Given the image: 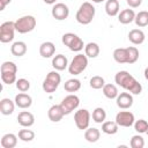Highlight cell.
I'll use <instances>...</instances> for the list:
<instances>
[{
  "label": "cell",
  "instance_id": "74e56055",
  "mask_svg": "<svg viewBox=\"0 0 148 148\" xmlns=\"http://www.w3.org/2000/svg\"><path fill=\"white\" fill-rule=\"evenodd\" d=\"M16 88L20 91L25 92V91H28L30 89V82L27 79H23V77L22 79H18V80H16Z\"/></svg>",
  "mask_w": 148,
  "mask_h": 148
},
{
  "label": "cell",
  "instance_id": "f6af8a7d",
  "mask_svg": "<svg viewBox=\"0 0 148 148\" xmlns=\"http://www.w3.org/2000/svg\"><path fill=\"white\" fill-rule=\"evenodd\" d=\"M146 134H147V135H148V128H147V131H146Z\"/></svg>",
  "mask_w": 148,
  "mask_h": 148
},
{
  "label": "cell",
  "instance_id": "d6986e66",
  "mask_svg": "<svg viewBox=\"0 0 148 148\" xmlns=\"http://www.w3.org/2000/svg\"><path fill=\"white\" fill-rule=\"evenodd\" d=\"M52 66L56 71H64L68 67V60L64 54H57L52 58Z\"/></svg>",
  "mask_w": 148,
  "mask_h": 148
},
{
  "label": "cell",
  "instance_id": "8d00e7d4",
  "mask_svg": "<svg viewBox=\"0 0 148 148\" xmlns=\"http://www.w3.org/2000/svg\"><path fill=\"white\" fill-rule=\"evenodd\" d=\"M148 128V123L147 120L145 119H139V120H135L134 121V130L138 132V133H146Z\"/></svg>",
  "mask_w": 148,
  "mask_h": 148
},
{
  "label": "cell",
  "instance_id": "4fadbf2b",
  "mask_svg": "<svg viewBox=\"0 0 148 148\" xmlns=\"http://www.w3.org/2000/svg\"><path fill=\"white\" fill-rule=\"evenodd\" d=\"M15 104L18 106V108H21V109H28V108H30L31 106V104H32V98H31V96L30 95H28V94H25V92H20V94H17L16 96H15Z\"/></svg>",
  "mask_w": 148,
  "mask_h": 148
},
{
  "label": "cell",
  "instance_id": "ba28073f",
  "mask_svg": "<svg viewBox=\"0 0 148 148\" xmlns=\"http://www.w3.org/2000/svg\"><path fill=\"white\" fill-rule=\"evenodd\" d=\"M80 105V98L74 95V94H71V95H67L60 103V108L61 110L64 111L65 116L66 114H69L72 113L74 110L77 109V106Z\"/></svg>",
  "mask_w": 148,
  "mask_h": 148
},
{
  "label": "cell",
  "instance_id": "7402d4cb",
  "mask_svg": "<svg viewBox=\"0 0 148 148\" xmlns=\"http://www.w3.org/2000/svg\"><path fill=\"white\" fill-rule=\"evenodd\" d=\"M10 52L15 57H22L27 53V44L24 42H21V40L15 42L10 46Z\"/></svg>",
  "mask_w": 148,
  "mask_h": 148
},
{
  "label": "cell",
  "instance_id": "d4e9b609",
  "mask_svg": "<svg viewBox=\"0 0 148 148\" xmlns=\"http://www.w3.org/2000/svg\"><path fill=\"white\" fill-rule=\"evenodd\" d=\"M103 94H104V96L106 98L113 99V98H117V96H118L119 92H118V89H117V87L114 84H112V83H105L104 87H103Z\"/></svg>",
  "mask_w": 148,
  "mask_h": 148
},
{
  "label": "cell",
  "instance_id": "5b68a950",
  "mask_svg": "<svg viewBox=\"0 0 148 148\" xmlns=\"http://www.w3.org/2000/svg\"><path fill=\"white\" fill-rule=\"evenodd\" d=\"M61 81V76L57 71H52L50 72L46 77L43 81V90L46 94H52L57 90V88L59 87V83Z\"/></svg>",
  "mask_w": 148,
  "mask_h": 148
},
{
  "label": "cell",
  "instance_id": "5bb4252c",
  "mask_svg": "<svg viewBox=\"0 0 148 148\" xmlns=\"http://www.w3.org/2000/svg\"><path fill=\"white\" fill-rule=\"evenodd\" d=\"M17 123L23 127H30L35 123V117L29 111H22L17 116Z\"/></svg>",
  "mask_w": 148,
  "mask_h": 148
},
{
  "label": "cell",
  "instance_id": "f35d334b",
  "mask_svg": "<svg viewBox=\"0 0 148 148\" xmlns=\"http://www.w3.org/2000/svg\"><path fill=\"white\" fill-rule=\"evenodd\" d=\"M1 72H12V73H16L17 72V66L15 65V62L13 61H5L1 65Z\"/></svg>",
  "mask_w": 148,
  "mask_h": 148
},
{
  "label": "cell",
  "instance_id": "b9f144b4",
  "mask_svg": "<svg viewBox=\"0 0 148 148\" xmlns=\"http://www.w3.org/2000/svg\"><path fill=\"white\" fill-rule=\"evenodd\" d=\"M43 1H44L45 3H47V5H54L57 0H43Z\"/></svg>",
  "mask_w": 148,
  "mask_h": 148
},
{
  "label": "cell",
  "instance_id": "e575fe53",
  "mask_svg": "<svg viewBox=\"0 0 148 148\" xmlns=\"http://www.w3.org/2000/svg\"><path fill=\"white\" fill-rule=\"evenodd\" d=\"M1 80L3 83L6 84H12L14 82H16V73H12V72H1Z\"/></svg>",
  "mask_w": 148,
  "mask_h": 148
},
{
  "label": "cell",
  "instance_id": "7a4b0ae2",
  "mask_svg": "<svg viewBox=\"0 0 148 148\" xmlns=\"http://www.w3.org/2000/svg\"><path fill=\"white\" fill-rule=\"evenodd\" d=\"M94 16H95V7L92 6V3L86 1L80 6L79 10L76 12L75 18L80 24L87 25V24L91 23Z\"/></svg>",
  "mask_w": 148,
  "mask_h": 148
},
{
  "label": "cell",
  "instance_id": "ee69618b",
  "mask_svg": "<svg viewBox=\"0 0 148 148\" xmlns=\"http://www.w3.org/2000/svg\"><path fill=\"white\" fill-rule=\"evenodd\" d=\"M92 2H95V3H101V2H103V1H105V0H91Z\"/></svg>",
  "mask_w": 148,
  "mask_h": 148
},
{
  "label": "cell",
  "instance_id": "8fae6325",
  "mask_svg": "<svg viewBox=\"0 0 148 148\" xmlns=\"http://www.w3.org/2000/svg\"><path fill=\"white\" fill-rule=\"evenodd\" d=\"M51 14L53 16V18L58 20V21H62V20H66L69 15V9H68V6L62 3V2H58V3H54V6L52 7V10H51Z\"/></svg>",
  "mask_w": 148,
  "mask_h": 148
},
{
  "label": "cell",
  "instance_id": "8992f818",
  "mask_svg": "<svg viewBox=\"0 0 148 148\" xmlns=\"http://www.w3.org/2000/svg\"><path fill=\"white\" fill-rule=\"evenodd\" d=\"M61 40L73 52H79V51H81L83 49V40L77 35H75L73 32H66V34H64Z\"/></svg>",
  "mask_w": 148,
  "mask_h": 148
},
{
  "label": "cell",
  "instance_id": "cb8c5ba5",
  "mask_svg": "<svg viewBox=\"0 0 148 148\" xmlns=\"http://www.w3.org/2000/svg\"><path fill=\"white\" fill-rule=\"evenodd\" d=\"M105 13L109 16H116L119 14V2L118 0H106L105 2Z\"/></svg>",
  "mask_w": 148,
  "mask_h": 148
},
{
  "label": "cell",
  "instance_id": "4316f807",
  "mask_svg": "<svg viewBox=\"0 0 148 148\" xmlns=\"http://www.w3.org/2000/svg\"><path fill=\"white\" fill-rule=\"evenodd\" d=\"M113 59L118 64H127V50L124 47H118L113 51Z\"/></svg>",
  "mask_w": 148,
  "mask_h": 148
},
{
  "label": "cell",
  "instance_id": "83f0119b",
  "mask_svg": "<svg viewBox=\"0 0 148 148\" xmlns=\"http://www.w3.org/2000/svg\"><path fill=\"white\" fill-rule=\"evenodd\" d=\"M64 88L68 92H76L81 88V81L77 80V79H69L65 82Z\"/></svg>",
  "mask_w": 148,
  "mask_h": 148
},
{
  "label": "cell",
  "instance_id": "6da1fadb",
  "mask_svg": "<svg viewBox=\"0 0 148 148\" xmlns=\"http://www.w3.org/2000/svg\"><path fill=\"white\" fill-rule=\"evenodd\" d=\"M114 81L119 87L124 88L133 95H140L142 91L141 83H139V81H136L135 77L127 71H119L114 76Z\"/></svg>",
  "mask_w": 148,
  "mask_h": 148
},
{
  "label": "cell",
  "instance_id": "e0dca14e",
  "mask_svg": "<svg viewBox=\"0 0 148 148\" xmlns=\"http://www.w3.org/2000/svg\"><path fill=\"white\" fill-rule=\"evenodd\" d=\"M128 39L134 45H140L145 42V32L140 29H132L128 32Z\"/></svg>",
  "mask_w": 148,
  "mask_h": 148
},
{
  "label": "cell",
  "instance_id": "d590c367",
  "mask_svg": "<svg viewBox=\"0 0 148 148\" xmlns=\"http://www.w3.org/2000/svg\"><path fill=\"white\" fill-rule=\"evenodd\" d=\"M130 146L132 148H143L145 146V140L141 135L136 134V135H133L131 138V141H130Z\"/></svg>",
  "mask_w": 148,
  "mask_h": 148
},
{
  "label": "cell",
  "instance_id": "60d3db41",
  "mask_svg": "<svg viewBox=\"0 0 148 148\" xmlns=\"http://www.w3.org/2000/svg\"><path fill=\"white\" fill-rule=\"evenodd\" d=\"M12 0H0V10H3L6 8V6Z\"/></svg>",
  "mask_w": 148,
  "mask_h": 148
},
{
  "label": "cell",
  "instance_id": "1f68e13d",
  "mask_svg": "<svg viewBox=\"0 0 148 148\" xmlns=\"http://www.w3.org/2000/svg\"><path fill=\"white\" fill-rule=\"evenodd\" d=\"M127 50V64H134L139 59V50L135 46L126 47Z\"/></svg>",
  "mask_w": 148,
  "mask_h": 148
},
{
  "label": "cell",
  "instance_id": "f546056e",
  "mask_svg": "<svg viewBox=\"0 0 148 148\" xmlns=\"http://www.w3.org/2000/svg\"><path fill=\"white\" fill-rule=\"evenodd\" d=\"M134 22L138 27L143 28L148 25V12L147 10H141L138 14H135V18Z\"/></svg>",
  "mask_w": 148,
  "mask_h": 148
},
{
  "label": "cell",
  "instance_id": "836d02e7",
  "mask_svg": "<svg viewBox=\"0 0 148 148\" xmlns=\"http://www.w3.org/2000/svg\"><path fill=\"white\" fill-rule=\"evenodd\" d=\"M89 84H90V87H91L92 89H103V87H104V84H105V81H104V79H103L102 76L95 75V76H92V77L90 79Z\"/></svg>",
  "mask_w": 148,
  "mask_h": 148
},
{
  "label": "cell",
  "instance_id": "2e32d148",
  "mask_svg": "<svg viewBox=\"0 0 148 148\" xmlns=\"http://www.w3.org/2000/svg\"><path fill=\"white\" fill-rule=\"evenodd\" d=\"M135 18V13L133 9H130V8H126V9H123L119 14H118V21L121 23V24H128L131 22H133Z\"/></svg>",
  "mask_w": 148,
  "mask_h": 148
},
{
  "label": "cell",
  "instance_id": "ffe728a7",
  "mask_svg": "<svg viewBox=\"0 0 148 148\" xmlns=\"http://www.w3.org/2000/svg\"><path fill=\"white\" fill-rule=\"evenodd\" d=\"M15 102H13L12 99L9 98H2L0 101V112L3 114V116H9L14 112V109H15Z\"/></svg>",
  "mask_w": 148,
  "mask_h": 148
},
{
  "label": "cell",
  "instance_id": "d6a6232c",
  "mask_svg": "<svg viewBox=\"0 0 148 148\" xmlns=\"http://www.w3.org/2000/svg\"><path fill=\"white\" fill-rule=\"evenodd\" d=\"M18 139L23 142H30L35 139V133L31 130H20L18 131Z\"/></svg>",
  "mask_w": 148,
  "mask_h": 148
},
{
  "label": "cell",
  "instance_id": "484cf974",
  "mask_svg": "<svg viewBox=\"0 0 148 148\" xmlns=\"http://www.w3.org/2000/svg\"><path fill=\"white\" fill-rule=\"evenodd\" d=\"M84 53L89 58H96L99 54V46L97 43L90 42L84 46Z\"/></svg>",
  "mask_w": 148,
  "mask_h": 148
},
{
  "label": "cell",
  "instance_id": "44dd1931",
  "mask_svg": "<svg viewBox=\"0 0 148 148\" xmlns=\"http://www.w3.org/2000/svg\"><path fill=\"white\" fill-rule=\"evenodd\" d=\"M0 143L2 148H14L17 145V136L13 133H7L1 138Z\"/></svg>",
  "mask_w": 148,
  "mask_h": 148
},
{
  "label": "cell",
  "instance_id": "7c38bea8",
  "mask_svg": "<svg viewBox=\"0 0 148 148\" xmlns=\"http://www.w3.org/2000/svg\"><path fill=\"white\" fill-rule=\"evenodd\" d=\"M116 102H117L118 108L126 110L133 105V96L131 92H120V94H118Z\"/></svg>",
  "mask_w": 148,
  "mask_h": 148
},
{
  "label": "cell",
  "instance_id": "3957f363",
  "mask_svg": "<svg viewBox=\"0 0 148 148\" xmlns=\"http://www.w3.org/2000/svg\"><path fill=\"white\" fill-rule=\"evenodd\" d=\"M88 66V57L86 54H76L72 59L71 64L68 65V72L72 75H79L81 74Z\"/></svg>",
  "mask_w": 148,
  "mask_h": 148
},
{
  "label": "cell",
  "instance_id": "603a6c76",
  "mask_svg": "<svg viewBox=\"0 0 148 148\" xmlns=\"http://www.w3.org/2000/svg\"><path fill=\"white\" fill-rule=\"evenodd\" d=\"M101 136V132L98 128L96 127H88L87 130H84V139L88 142H96L99 140Z\"/></svg>",
  "mask_w": 148,
  "mask_h": 148
},
{
  "label": "cell",
  "instance_id": "30bf717a",
  "mask_svg": "<svg viewBox=\"0 0 148 148\" xmlns=\"http://www.w3.org/2000/svg\"><path fill=\"white\" fill-rule=\"evenodd\" d=\"M134 121V114L130 111H119L116 114V123L121 127H131Z\"/></svg>",
  "mask_w": 148,
  "mask_h": 148
},
{
  "label": "cell",
  "instance_id": "277c9868",
  "mask_svg": "<svg viewBox=\"0 0 148 148\" xmlns=\"http://www.w3.org/2000/svg\"><path fill=\"white\" fill-rule=\"evenodd\" d=\"M36 18L32 15H24L15 21V29L20 34H27L36 28Z\"/></svg>",
  "mask_w": 148,
  "mask_h": 148
},
{
  "label": "cell",
  "instance_id": "ab89813d",
  "mask_svg": "<svg viewBox=\"0 0 148 148\" xmlns=\"http://www.w3.org/2000/svg\"><path fill=\"white\" fill-rule=\"evenodd\" d=\"M126 2L131 8H138L141 6L142 0H126Z\"/></svg>",
  "mask_w": 148,
  "mask_h": 148
},
{
  "label": "cell",
  "instance_id": "9c48e42d",
  "mask_svg": "<svg viewBox=\"0 0 148 148\" xmlns=\"http://www.w3.org/2000/svg\"><path fill=\"white\" fill-rule=\"evenodd\" d=\"M74 121L79 130H87L90 124V113L87 109H80L74 113Z\"/></svg>",
  "mask_w": 148,
  "mask_h": 148
},
{
  "label": "cell",
  "instance_id": "9a60e30c",
  "mask_svg": "<svg viewBox=\"0 0 148 148\" xmlns=\"http://www.w3.org/2000/svg\"><path fill=\"white\" fill-rule=\"evenodd\" d=\"M64 116H65V113H64V111L61 110L60 104H59V105H57V104H56V105H52V106L49 109V111H47V117H49V119H50L51 121H53V123L60 121Z\"/></svg>",
  "mask_w": 148,
  "mask_h": 148
},
{
  "label": "cell",
  "instance_id": "ac0fdd59",
  "mask_svg": "<svg viewBox=\"0 0 148 148\" xmlns=\"http://www.w3.org/2000/svg\"><path fill=\"white\" fill-rule=\"evenodd\" d=\"M56 52V46L52 42H44L39 46V54L43 58H51Z\"/></svg>",
  "mask_w": 148,
  "mask_h": 148
},
{
  "label": "cell",
  "instance_id": "f1b7e54d",
  "mask_svg": "<svg viewBox=\"0 0 148 148\" xmlns=\"http://www.w3.org/2000/svg\"><path fill=\"white\" fill-rule=\"evenodd\" d=\"M118 127L119 125L116 121H104L102 124V132H104L105 134L112 135L118 132Z\"/></svg>",
  "mask_w": 148,
  "mask_h": 148
},
{
  "label": "cell",
  "instance_id": "4dcf8cb0",
  "mask_svg": "<svg viewBox=\"0 0 148 148\" xmlns=\"http://www.w3.org/2000/svg\"><path fill=\"white\" fill-rule=\"evenodd\" d=\"M106 118V112L103 108H96L94 111H92V120L97 124H102L104 123Z\"/></svg>",
  "mask_w": 148,
  "mask_h": 148
},
{
  "label": "cell",
  "instance_id": "52a82bcc",
  "mask_svg": "<svg viewBox=\"0 0 148 148\" xmlns=\"http://www.w3.org/2000/svg\"><path fill=\"white\" fill-rule=\"evenodd\" d=\"M15 22L13 21H7L3 22L0 25V42L1 43H9L14 39V34H15Z\"/></svg>",
  "mask_w": 148,
  "mask_h": 148
},
{
  "label": "cell",
  "instance_id": "7bdbcfd3",
  "mask_svg": "<svg viewBox=\"0 0 148 148\" xmlns=\"http://www.w3.org/2000/svg\"><path fill=\"white\" fill-rule=\"evenodd\" d=\"M143 74H145V79H146V80H148V67H146V68H145Z\"/></svg>",
  "mask_w": 148,
  "mask_h": 148
}]
</instances>
